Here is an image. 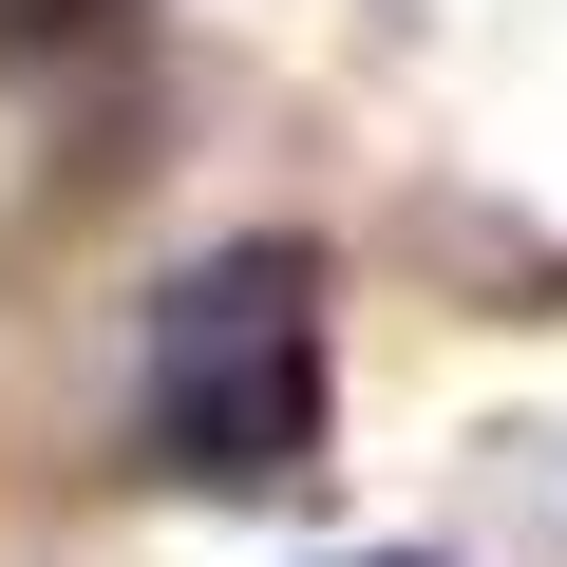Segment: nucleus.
Masks as SVG:
<instances>
[{
  "label": "nucleus",
  "mask_w": 567,
  "mask_h": 567,
  "mask_svg": "<svg viewBox=\"0 0 567 567\" xmlns=\"http://www.w3.org/2000/svg\"><path fill=\"white\" fill-rule=\"evenodd\" d=\"M133 435L189 492H303L322 473V246H189L152 284V360H133Z\"/></svg>",
  "instance_id": "1"
},
{
  "label": "nucleus",
  "mask_w": 567,
  "mask_h": 567,
  "mask_svg": "<svg viewBox=\"0 0 567 567\" xmlns=\"http://www.w3.org/2000/svg\"><path fill=\"white\" fill-rule=\"evenodd\" d=\"M379 567H398V548H379Z\"/></svg>",
  "instance_id": "2"
}]
</instances>
